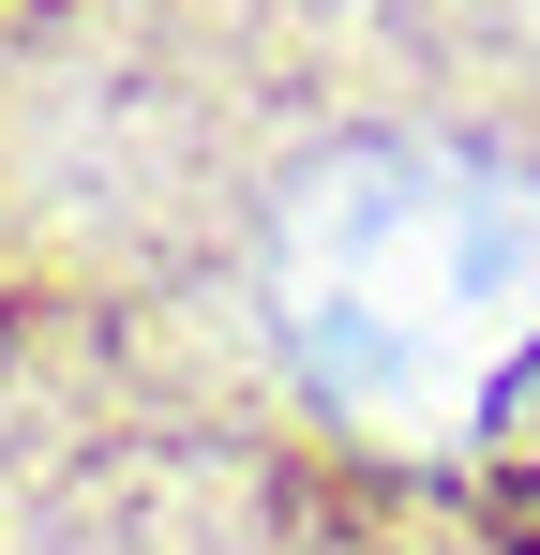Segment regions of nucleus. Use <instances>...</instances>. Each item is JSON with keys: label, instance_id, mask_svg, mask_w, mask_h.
Wrapping results in <instances>:
<instances>
[{"label": "nucleus", "instance_id": "1", "mask_svg": "<svg viewBox=\"0 0 540 555\" xmlns=\"http://www.w3.org/2000/svg\"><path fill=\"white\" fill-rule=\"evenodd\" d=\"M256 300L316 405L436 421L540 331V166L450 151V135L316 151L270 195Z\"/></svg>", "mask_w": 540, "mask_h": 555}]
</instances>
